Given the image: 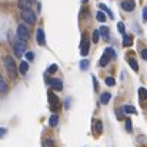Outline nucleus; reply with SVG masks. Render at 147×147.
Here are the masks:
<instances>
[{"label": "nucleus", "mask_w": 147, "mask_h": 147, "mask_svg": "<svg viewBox=\"0 0 147 147\" xmlns=\"http://www.w3.org/2000/svg\"><path fill=\"white\" fill-rule=\"evenodd\" d=\"M50 87H51V90L61 92V90H63V83H61V80H59V79H51Z\"/></svg>", "instance_id": "nucleus-9"}, {"label": "nucleus", "mask_w": 147, "mask_h": 147, "mask_svg": "<svg viewBox=\"0 0 147 147\" xmlns=\"http://www.w3.org/2000/svg\"><path fill=\"white\" fill-rule=\"evenodd\" d=\"M33 1H34V0H19V1H17V6H19L22 10H24V9H30V6H32Z\"/></svg>", "instance_id": "nucleus-12"}, {"label": "nucleus", "mask_w": 147, "mask_h": 147, "mask_svg": "<svg viewBox=\"0 0 147 147\" xmlns=\"http://www.w3.org/2000/svg\"><path fill=\"white\" fill-rule=\"evenodd\" d=\"M126 130H127L129 133H131V130H133V127H131V120H130V119H126Z\"/></svg>", "instance_id": "nucleus-27"}, {"label": "nucleus", "mask_w": 147, "mask_h": 147, "mask_svg": "<svg viewBox=\"0 0 147 147\" xmlns=\"http://www.w3.org/2000/svg\"><path fill=\"white\" fill-rule=\"evenodd\" d=\"M104 82H106V84H107V86H114V84H116V80H114L113 77H106V80H104Z\"/></svg>", "instance_id": "nucleus-26"}, {"label": "nucleus", "mask_w": 147, "mask_h": 147, "mask_svg": "<svg viewBox=\"0 0 147 147\" xmlns=\"http://www.w3.org/2000/svg\"><path fill=\"white\" fill-rule=\"evenodd\" d=\"M13 49H14V53H16L17 57H22L23 53L26 51V42L24 40H20L17 37V40H14V43H13Z\"/></svg>", "instance_id": "nucleus-2"}, {"label": "nucleus", "mask_w": 147, "mask_h": 147, "mask_svg": "<svg viewBox=\"0 0 147 147\" xmlns=\"http://www.w3.org/2000/svg\"><path fill=\"white\" fill-rule=\"evenodd\" d=\"M17 37L20 40H24V42H27L30 39V32H29L26 24H19V27H17Z\"/></svg>", "instance_id": "nucleus-4"}, {"label": "nucleus", "mask_w": 147, "mask_h": 147, "mask_svg": "<svg viewBox=\"0 0 147 147\" xmlns=\"http://www.w3.org/2000/svg\"><path fill=\"white\" fill-rule=\"evenodd\" d=\"M27 70H29V63L27 61H22L20 66H19V73L20 74H26Z\"/></svg>", "instance_id": "nucleus-13"}, {"label": "nucleus", "mask_w": 147, "mask_h": 147, "mask_svg": "<svg viewBox=\"0 0 147 147\" xmlns=\"http://www.w3.org/2000/svg\"><path fill=\"white\" fill-rule=\"evenodd\" d=\"M131 45H133V39H131L130 36H124V37H123V46H127V47H129V46H131Z\"/></svg>", "instance_id": "nucleus-20"}, {"label": "nucleus", "mask_w": 147, "mask_h": 147, "mask_svg": "<svg viewBox=\"0 0 147 147\" xmlns=\"http://www.w3.org/2000/svg\"><path fill=\"white\" fill-rule=\"evenodd\" d=\"M134 6H136L134 0H123V1H121V7H123V10H126V11H133V10H134Z\"/></svg>", "instance_id": "nucleus-8"}, {"label": "nucleus", "mask_w": 147, "mask_h": 147, "mask_svg": "<svg viewBox=\"0 0 147 147\" xmlns=\"http://www.w3.org/2000/svg\"><path fill=\"white\" fill-rule=\"evenodd\" d=\"M87 67H89V60H82L80 61V69L84 71V70H87Z\"/></svg>", "instance_id": "nucleus-24"}, {"label": "nucleus", "mask_w": 147, "mask_h": 147, "mask_svg": "<svg viewBox=\"0 0 147 147\" xmlns=\"http://www.w3.org/2000/svg\"><path fill=\"white\" fill-rule=\"evenodd\" d=\"M98 7H100V9H101V10H104V11H106V13H107V16H109V17H110V19H114V16H113V13H111V11H110V9H109V7H107V6H104V4H101V3H100V4H98Z\"/></svg>", "instance_id": "nucleus-19"}, {"label": "nucleus", "mask_w": 147, "mask_h": 147, "mask_svg": "<svg viewBox=\"0 0 147 147\" xmlns=\"http://www.w3.org/2000/svg\"><path fill=\"white\" fill-rule=\"evenodd\" d=\"M89 49H90V42H89L87 36H86V34H83V37H82V42H80V50H82V56H87Z\"/></svg>", "instance_id": "nucleus-5"}, {"label": "nucleus", "mask_w": 147, "mask_h": 147, "mask_svg": "<svg viewBox=\"0 0 147 147\" xmlns=\"http://www.w3.org/2000/svg\"><path fill=\"white\" fill-rule=\"evenodd\" d=\"M129 64H130V67H131L134 71H139V64H137V61H136L134 59H129Z\"/></svg>", "instance_id": "nucleus-21"}, {"label": "nucleus", "mask_w": 147, "mask_h": 147, "mask_svg": "<svg viewBox=\"0 0 147 147\" xmlns=\"http://www.w3.org/2000/svg\"><path fill=\"white\" fill-rule=\"evenodd\" d=\"M100 33L103 34L104 39H109V27H107V26H101V27H100Z\"/></svg>", "instance_id": "nucleus-22"}, {"label": "nucleus", "mask_w": 147, "mask_h": 147, "mask_svg": "<svg viewBox=\"0 0 147 147\" xmlns=\"http://www.w3.org/2000/svg\"><path fill=\"white\" fill-rule=\"evenodd\" d=\"M121 109H123V111H124V113H129V114H136V113H137V111H136V109H134L133 106H129V104H127V106H123Z\"/></svg>", "instance_id": "nucleus-17"}, {"label": "nucleus", "mask_w": 147, "mask_h": 147, "mask_svg": "<svg viewBox=\"0 0 147 147\" xmlns=\"http://www.w3.org/2000/svg\"><path fill=\"white\" fill-rule=\"evenodd\" d=\"M4 66H6V70H7L9 76L11 79H16V76H17V67H16V63H14V60H13L11 56H6L4 57Z\"/></svg>", "instance_id": "nucleus-1"}, {"label": "nucleus", "mask_w": 147, "mask_h": 147, "mask_svg": "<svg viewBox=\"0 0 147 147\" xmlns=\"http://www.w3.org/2000/svg\"><path fill=\"white\" fill-rule=\"evenodd\" d=\"M110 98H111V94H110V93H103V94L100 96V101H101V104H107V103L110 101Z\"/></svg>", "instance_id": "nucleus-16"}, {"label": "nucleus", "mask_w": 147, "mask_h": 147, "mask_svg": "<svg viewBox=\"0 0 147 147\" xmlns=\"http://www.w3.org/2000/svg\"><path fill=\"white\" fill-rule=\"evenodd\" d=\"M142 57H143L144 60H147V49L142 50Z\"/></svg>", "instance_id": "nucleus-33"}, {"label": "nucleus", "mask_w": 147, "mask_h": 147, "mask_svg": "<svg viewBox=\"0 0 147 147\" xmlns=\"http://www.w3.org/2000/svg\"><path fill=\"white\" fill-rule=\"evenodd\" d=\"M64 107H66V109H69V107H70V98H69V97L66 98V103H64Z\"/></svg>", "instance_id": "nucleus-35"}, {"label": "nucleus", "mask_w": 147, "mask_h": 147, "mask_svg": "<svg viewBox=\"0 0 147 147\" xmlns=\"http://www.w3.org/2000/svg\"><path fill=\"white\" fill-rule=\"evenodd\" d=\"M22 17H23V20L27 22L29 24H34V23H36V14H34V11L30 10V9L22 10Z\"/></svg>", "instance_id": "nucleus-3"}, {"label": "nucleus", "mask_w": 147, "mask_h": 147, "mask_svg": "<svg viewBox=\"0 0 147 147\" xmlns=\"http://www.w3.org/2000/svg\"><path fill=\"white\" fill-rule=\"evenodd\" d=\"M6 133H7V130L3 129V127H0V139H3V137L6 136Z\"/></svg>", "instance_id": "nucleus-32"}, {"label": "nucleus", "mask_w": 147, "mask_h": 147, "mask_svg": "<svg viewBox=\"0 0 147 147\" xmlns=\"http://www.w3.org/2000/svg\"><path fill=\"white\" fill-rule=\"evenodd\" d=\"M96 17H97L98 22H101V23H103V22H106V14H104L103 11H98L97 14H96Z\"/></svg>", "instance_id": "nucleus-25"}, {"label": "nucleus", "mask_w": 147, "mask_h": 147, "mask_svg": "<svg viewBox=\"0 0 147 147\" xmlns=\"http://www.w3.org/2000/svg\"><path fill=\"white\" fill-rule=\"evenodd\" d=\"M110 59H111V54H110V47H107L106 51H104V54L101 56V59H100V66L101 67H104V66H107V63L110 61Z\"/></svg>", "instance_id": "nucleus-7"}, {"label": "nucleus", "mask_w": 147, "mask_h": 147, "mask_svg": "<svg viewBox=\"0 0 147 147\" xmlns=\"http://www.w3.org/2000/svg\"><path fill=\"white\" fill-rule=\"evenodd\" d=\"M43 147H54V142L50 139H46V140H43Z\"/></svg>", "instance_id": "nucleus-23"}, {"label": "nucleus", "mask_w": 147, "mask_h": 147, "mask_svg": "<svg viewBox=\"0 0 147 147\" xmlns=\"http://www.w3.org/2000/svg\"><path fill=\"white\" fill-rule=\"evenodd\" d=\"M24 56H26V59H27V61H33V60H34V54H33L32 51H27V53H26Z\"/></svg>", "instance_id": "nucleus-30"}, {"label": "nucleus", "mask_w": 147, "mask_h": 147, "mask_svg": "<svg viewBox=\"0 0 147 147\" xmlns=\"http://www.w3.org/2000/svg\"><path fill=\"white\" fill-rule=\"evenodd\" d=\"M6 92H7V84H6V82H4L3 76L0 74V93H1V94H4Z\"/></svg>", "instance_id": "nucleus-15"}, {"label": "nucleus", "mask_w": 147, "mask_h": 147, "mask_svg": "<svg viewBox=\"0 0 147 147\" xmlns=\"http://www.w3.org/2000/svg\"><path fill=\"white\" fill-rule=\"evenodd\" d=\"M98 36H100V30H94L93 32V43H97L98 42Z\"/></svg>", "instance_id": "nucleus-29"}, {"label": "nucleus", "mask_w": 147, "mask_h": 147, "mask_svg": "<svg viewBox=\"0 0 147 147\" xmlns=\"http://www.w3.org/2000/svg\"><path fill=\"white\" fill-rule=\"evenodd\" d=\"M93 131L96 134H101L103 133V123L100 120H93Z\"/></svg>", "instance_id": "nucleus-11"}, {"label": "nucleus", "mask_w": 147, "mask_h": 147, "mask_svg": "<svg viewBox=\"0 0 147 147\" xmlns=\"http://www.w3.org/2000/svg\"><path fill=\"white\" fill-rule=\"evenodd\" d=\"M139 98H140L142 101L147 100V90L144 87H140V89H139Z\"/></svg>", "instance_id": "nucleus-18"}, {"label": "nucleus", "mask_w": 147, "mask_h": 147, "mask_svg": "<svg viewBox=\"0 0 147 147\" xmlns=\"http://www.w3.org/2000/svg\"><path fill=\"white\" fill-rule=\"evenodd\" d=\"M49 124L50 127H56L59 124V116L57 114H51V117L49 119Z\"/></svg>", "instance_id": "nucleus-14"}, {"label": "nucleus", "mask_w": 147, "mask_h": 147, "mask_svg": "<svg viewBox=\"0 0 147 147\" xmlns=\"http://www.w3.org/2000/svg\"><path fill=\"white\" fill-rule=\"evenodd\" d=\"M117 29H119V32L121 33V34H124V24L120 22V23H117Z\"/></svg>", "instance_id": "nucleus-31"}, {"label": "nucleus", "mask_w": 147, "mask_h": 147, "mask_svg": "<svg viewBox=\"0 0 147 147\" xmlns=\"http://www.w3.org/2000/svg\"><path fill=\"white\" fill-rule=\"evenodd\" d=\"M143 19L147 22V7H144V9H143Z\"/></svg>", "instance_id": "nucleus-34"}, {"label": "nucleus", "mask_w": 147, "mask_h": 147, "mask_svg": "<svg viewBox=\"0 0 147 147\" xmlns=\"http://www.w3.org/2000/svg\"><path fill=\"white\" fill-rule=\"evenodd\" d=\"M49 103H50V110L51 111H57L59 110V98L56 97V94L53 92H49Z\"/></svg>", "instance_id": "nucleus-6"}, {"label": "nucleus", "mask_w": 147, "mask_h": 147, "mask_svg": "<svg viewBox=\"0 0 147 147\" xmlns=\"http://www.w3.org/2000/svg\"><path fill=\"white\" fill-rule=\"evenodd\" d=\"M36 39H37V43H39L40 46H45V45H46V39H45V32H43V29H37V32H36Z\"/></svg>", "instance_id": "nucleus-10"}, {"label": "nucleus", "mask_w": 147, "mask_h": 147, "mask_svg": "<svg viewBox=\"0 0 147 147\" xmlns=\"http://www.w3.org/2000/svg\"><path fill=\"white\" fill-rule=\"evenodd\" d=\"M57 71V64H51L49 69H47V74H53Z\"/></svg>", "instance_id": "nucleus-28"}]
</instances>
